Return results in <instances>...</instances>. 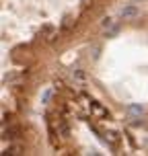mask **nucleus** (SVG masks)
Masks as SVG:
<instances>
[{"label":"nucleus","instance_id":"3","mask_svg":"<svg viewBox=\"0 0 148 156\" xmlns=\"http://www.w3.org/2000/svg\"><path fill=\"white\" fill-rule=\"evenodd\" d=\"M4 154H10V156L23 154V146H21V144H10V146H8V150L4 152Z\"/></svg>","mask_w":148,"mask_h":156},{"label":"nucleus","instance_id":"5","mask_svg":"<svg viewBox=\"0 0 148 156\" xmlns=\"http://www.w3.org/2000/svg\"><path fill=\"white\" fill-rule=\"evenodd\" d=\"M93 109H95V113H99V115H105V111H103L101 107L97 105V103H93Z\"/></svg>","mask_w":148,"mask_h":156},{"label":"nucleus","instance_id":"2","mask_svg":"<svg viewBox=\"0 0 148 156\" xmlns=\"http://www.w3.org/2000/svg\"><path fill=\"white\" fill-rule=\"evenodd\" d=\"M121 16H124V19H134V16H138V8L136 6H125L124 10H121Z\"/></svg>","mask_w":148,"mask_h":156},{"label":"nucleus","instance_id":"1","mask_svg":"<svg viewBox=\"0 0 148 156\" xmlns=\"http://www.w3.org/2000/svg\"><path fill=\"white\" fill-rule=\"evenodd\" d=\"M142 113H144V107H142V105H130V107H128V115L134 117V119H136V117H142Z\"/></svg>","mask_w":148,"mask_h":156},{"label":"nucleus","instance_id":"4","mask_svg":"<svg viewBox=\"0 0 148 156\" xmlns=\"http://www.w3.org/2000/svg\"><path fill=\"white\" fill-rule=\"evenodd\" d=\"M58 132H60V136H64V138H68V133H70V129H68V125H66V121H60V125H58Z\"/></svg>","mask_w":148,"mask_h":156}]
</instances>
